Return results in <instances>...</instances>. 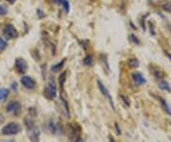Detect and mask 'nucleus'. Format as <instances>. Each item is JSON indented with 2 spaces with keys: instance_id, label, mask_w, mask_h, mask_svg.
Returning <instances> with one entry per match:
<instances>
[{
  "instance_id": "1",
  "label": "nucleus",
  "mask_w": 171,
  "mask_h": 142,
  "mask_svg": "<svg viewBox=\"0 0 171 142\" xmlns=\"http://www.w3.org/2000/svg\"><path fill=\"white\" fill-rule=\"evenodd\" d=\"M20 131H21V127L19 124L15 122H11L3 127L2 134L5 135H17Z\"/></svg>"
},
{
  "instance_id": "2",
  "label": "nucleus",
  "mask_w": 171,
  "mask_h": 142,
  "mask_svg": "<svg viewBox=\"0 0 171 142\" xmlns=\"http://www.w3.org/2000/svg\"><path fill=\"white\" fill-rule=\"evenodd\" d=\"M44 94L48 99H54L57 94V89L54 81H51L44 91Z\"/></svg>"
},
{
  "instance_id": "3",
  "label": "nucleus",
  "mask_w": 171,
  "mask_h": 142,
  "mask_svg": "<svg viewBox=\"0 0 171 142\" xmlns=\"http://www.w3.org/2000/svg\"><path fill=\"white\" fill-rule=\"evenodd\" d=\"M3 33H4V35L8 39H13V38H16L18 36V32L16 31V29L12 25L5 26Z\"/></svg>"
},
{
  "instance_id": "4",
  "label": "nucleus",
  "mask_w": 171,
  "mask_h": 142,
  "mask_svg": "<svg viewBox=\"0 0 171 142\" xmlns=\"http://www.w3.org/2000/svg\"><path fill=\"white\" fill-rule=\"evenodd\" d=\"M97 84H98V87H99V90L101 91V93H102V94L108 100V102L110 103V106L112 107V109L114 110L115 108H114V103H113V101H112V97H111V95H110V94H109V92L107 91V89L105 87V85L100 81V80H98L97 81Z\"/></svg>"
},
{
  "instance_id": "5",
  "label": "nucleus",
  "mask_w": 171,
  "mask_h": 142,
  "mask_svg": "<svg viewBox=\"0 0 171 142\" xmlns=\"http://www.w3.org/2000/svg\"><path fill=\"white\" fill-rule=\"evenodd\" d=\"M21 84L23 86L28 89V90H33L35 88V81L31 77V76H22L21 78Z\"/></svg>"
},
{
  "instance_id": "6",
  "label": "nucleus",
  "mask_w": 171,
  "mask_h": 142,
  "mask_svg": "<svg viewBox=\"0 0 171 142\" xmlns=\"http://www.w3.org/2000/svg\"><path fill=\"white\" fill-rule=\"evenodd\" d=\"M15 68L17 71L21 74H25L28 70V63L25 59L23 58H17L15 60Z\"/></svg>"
},
{
  "instance_id": "7",
  "label": "nucleus",
  "mask_w": 171,
  "mask_h": 142,
  "mask_svg": "<svg viewBox=\"0 0 171 142\" xmlns=\"http://www.w3.org/2000/svg\"><path fill=\"white\" fill-rule=\"evenodd\" d=\"M20 110H21V107H20V104L16 101H13V102H11L8 104L7 106V111L9 112H11L13 115L17 116L18 113L20 112Z\"/></svg>"
},
{
  "instance_id": "8",
  "label": "nucleus",
  "mask_w": 171,
  "mask_h": 142,
  "mask_svg": "<svg viewBox=\"0 0 171 142\" xmlns=\"http://www.w3.org/2000/svg\"><path fill=\"white\" fill-rule=\"evenodd\" d=\"M30 134H28V138H30L31 142H39V137H40V131L37 128H33V129L28 130Z\"/></svg>"
},
{
  "instance_id": "9",
  "label": "nucleus",
  "mask_w": 171,
  "mask_h": 142,
  "mask_svg": "<svg viewBox=\"0 0 171 142\" xmlns=\"http://www.w3.org/2000/svg\"><path fill=\"white\" fill-rule=\"evenodd\" d=\"M132 78H133L134 82L138 85V86H141V85H144V84L147 83V79L145 78V76L139 72L134 73L132 75Z\"/></svg>"
},
{
  "instance_id": "10",
  "label": "nucleus",
  "mask_w": 171,
  "mask_h": 142,
  "mask_svg": "<svg viewBox=\"0 0 171 142\" xmlns=\"http://www.w3.org/2000/svg\"><path fill=\"white\" fill-rule=\"evenodd\" d=\"M160 6L162 7L163 10L171 12V2L167 1V0H163V1L160 2Z\"/></svg>"
},
{
  "instance_id": "11",
  "label": "nucleus",
  "mask_w": 171,
  "mask_h": 142,
  "mask_svg": "<svg viewBox=\"0 0 171 142\" xmlns=\"http://www.w3.org/2000/svg\"><path fill=\"white\" fill-rule=\"evenodd\" d=\"M159 88H160L161 90L165 91V92H168V93L171 92V88H170V86H169V84H168L166 81H164V80L159 82Z\"/></svg>"
},
{
  "instance_id": "12",
  "label": "nucleus",
  "mask_w": 171,
  "mask_h": 142,
  "mask_svg": "<svg viewBox=\"0 0 171 142\" xmlns=\"http://www.w3.org/2000/svg\"><path fill=\"white\" fill-rule=\"evenodd\" d=\"M158 99L160 100V102H161V104H162V106H163V108H164V110L168 113L169 116H171V108H170V106L164 100V99L162 98V97H158Z\"/></svg>"
},
{
  "instance_id": "13",
  "label": "nucleus",
  "mask_w": 171,
  "mask_h": 142,
  "mask_svg": "<svg viewBox=\"0 0 171 142\" xmlns=\"http://www.w3.org/2000/svg\"><path fill=\"white\" fill-rule=\"evenodd\" d=\"M9 94H10V91L8 89H4V88L0 89V101L5 100V99L8 97Z\"/></svg>"
},
{
  "instance_id": "14",
  "label": "nucleus",
  "mask_w": 171,
  "mask_h": 142,
  "mask_svg": "<svg viewBox=\"0 0 171 142\" xmlns=\"http://www.w3.org/2000/svg\"><path fill=\"white\" fill-rule=\"evenodd\" d=\"M128 67L131 68V69H136L140 66V62L138 61V59L136 58H133V59H130L129 61H128Z\"/></svg>"
},
{
  "instance_id": "15",
  "label": "nucleus",
  "mask_w": 171,
  "mask_h": 142,
  "mask_svg": "<svg viewBox=\"0 0 171 142\" xmlns=\"http://www.w3.org/2000/svg\"><path fill=\"white\" fill-rule=\"evenodd\" d=\"M65 9V11L66 12H68L69 11V8H70V5H69V2L68 1V0H57Z\"/></svg>"
},
{
  "instance_id": "16",
  "label": "nucleus",
  "mask_w": 171,
  "mask_h": 142,
  "mask_svg": "<svg viewBox=\"0 0 171 142\" xmlns=\"http://www.w3.org/2000/svg\"><path fill=\"white\" fill-rule=\"evenodd\" d=\"M153 75L156 78H162V77H164V73L163 71H161L160 69H156L155 72H153Z\"/></svg>"
},
{
  "instance_id": "17",
  "label": "nucleus",
  "mask_w": 171,
  "mask_h": 142,
  "mask_svg": "<svg viewBox=\"0 0 171 142\" xmlns=\"http://www.w3.org/2000/svg\"><path fill=\"white\" fill-rule=\"evenodd\" d=\"M66 76H67V73L64 72L61 74V76H59V84L61 86V89L63 90V87H64V84H65V81H66Z\"/></svg>"
},
{
  "instance_id": "18",
  "label": "nucleus",
  "mask_w": 171,
  "mask_h": 142,
  "mask_svg": "<svg viewBox=\"0 0 171 142\" xmlns=\"http://www.w3.org/2000/svg\"><path fill=\"white\" fill-rule=\"evenodd\" d=\"M25 124L28 128V130H31V129H33V128H34V123L31 119L28 120V118H25Z\"/></svg>"
},
{
  "instance_id": "19",
  "label": "nucleus",
  "mask_w": 171,
  "mask_h": 142,
  "mask_svg": "<svg viewBox=\"0 0 171 142\" xmlns=\"http://www.w3.org/2000/svg\"><path fill=\"white\" fill-rule=\"evenodd\" d=\"M64 63H65V59H63V60L61 61L60 64H57V65L53 66V67H52V71H53V72H58V71L64 66Z\"/></svg>"
},
{
  "instance_id": "20",
  "label": "nucleus",
  "mask_w": 171,
  "mask_h": 142,
  "mask_svg": "<svg viewBox=\"0 0 171 142\" xmlns=\"http://www.w3.org/2000/svg\"><path fill=\"white\" fill-rule=\"evenodd\" d=\"M84 64L87 65V66H90V65L92 64V57H91L90 55L86 56V57L84 58Z\"/></svg>"
},
{
  "instance_id": "21",
  "label": "nucleus",
  "mask_w": 171,
  "mask_h": 142,
  "mask_svg": "<svg viewBox=\"0 0 171 142\" xmlns=\"http://www.w3.org/2000/svg\"><path fill=\"white\" fill-rule=\"evenodd\" d=\"M6 47H7V43H6V42L1 37H0V51L5 50Z\"/></svg>"
},
{
  "instance_id": "22",
  "label": "nucleus",
  "mask_w": 171,
  "mask_h": 142,
  "mask_svg": "<svg viewBox=\"0 0 171 142\" xmlns=\"http://www.w3.org/2000/svg\"><path fill=\"white\" fill-rule=\"evenodd\" d=\"M130 40L133 42V43H135V44H137V45H139L140 44V40L137 38V36H135L134 34H130Z\"/></svg>"
},
{
  "instance_id": "23",
  "label": "nucleus",
  "mask_w": 171,
  "mask_h": 142,
  "mask_svg": "<svg viewBox=\"0 0 171 142\" xmlns=\"http://www.w3.org/2000/svg\"><path fill=\"white\" fill-rule=\"evenodd\" d=\"M7 12H8V11L5 7L0 6V16H5Z\"/></svg>"
},
{
  "instance_id": "24",
  "label": "nucleus",
  "mask_w": 171,
  "mask_h": 142,
  "mask_svg": "<svg viewBox=\"0 0 171 142\" xmlns=\"http://www.w3.org/2000/svg\"><path fill=\"white\" fill-rule=\"evenodd\" d=\"M121 97L123 98V100L125 102V104H126L127 106H129V105H130V102H129V100H128V98H127V97H125V96H124V95H121Z\"/></svg>"
},
{
  "instance_id": "25",
  "label": "nucleus",
  "mask_w": 171,
  "mask_h": 142,
  "mask_svg": "<svg viewBox=\"0 0 171 142\" xmlns=\"http://www.w3.org/2000/svg\"><path fill=\"white\" fill-rule=\"evenodd\" d=\"M115 127H116V129H117L118 134H121V131H120V129H119V127H118V124H117V123L115 124Z\"/></svg>"
},
{
  "instance_id": "26",
  "label": "nucleus",
  "mask_w": 171,
  "mask_h": 142,
  "mask_svg": "<svg viewBox=\"0 0 171 142\" xmlns=\"http://www.w3.org/2000/svg\"><path fill=\"white\" fill-rule=\"evenodd\" d=\"M7 1H8L9 3H11V4H13L14 2H15V0H7Z\"/></svg>"
},
{
  "instance_id": "27",
  "label": "nucleus",
  "mask_w": 171,
  "mask_h": 142,
  "mask_svg": "<svg viewBox=\"0 0 171 142\" xmlns=\"http://www.w3.org/2000/svg\"><path fill=\"white\" fill-rule=\"evenodd\" d=\"M165 54H166V55L168 56V57L170 58V60H171V53H169L168 52H166V53H165Z\"/></svg>"
},
{
  "instance_id": "28",
  "label": "nucleus",
  "mask_w": 171,
  "mask_h": 142,
  "mask_svg": "<svg viewBox=\"0 0 171 142\" xmlns=\"http://www.w3.org/2000/svg\"><path fill=\"white\" fill-rule=\"evenodd\" d=\"M74 142H84V141H83V140H82L81 138H77V139H76V140H75Z\"/></svg>"
},
{
  "instance_id": "29",
  "label": "nucleus",
  "mask_w": 171,
  "mask_h": 142,
  "mask_svg": "<svg viewBox=\"0 0 171 142\" xmlns=\"http://www.w3.org/2000/svg\"><path fill=\"white\" fill-rule=\"evenodd\" d=\"M109 142H115V140H114L112 137H110V139H109Z\"/></svg>"
},
{
  "instance_id": "30",
  "label": "nucleus",
  "mask_w": 171,
  "mask_h": 142,
  "mask_svg": "<svg viewBox=\"0 0 171 142\" xmlns=\"http://www.w3.org/2000/svg\"><path fill=\"white\" fill-rule=\"evenodd\" d=\"M3 142H14V141H12V140H6V141H3Z\"/></svg>"
},
{
  "instance_id": "31",
  "label": "nucleus",
  "mask_w": 171,
  "mask_h": 142,
  "mask_svg": "<svg viewBox=\"0 0 171 142\" xmlns=\"http://www.w3.org/2000/svg\"><path fill=\"white\" fill-rule=\"evenodd\" d=\"M52 1H54V2H56V1H57V0H52Z\"/></svg>"
}]
</instances>
